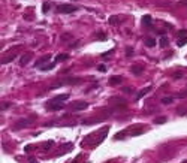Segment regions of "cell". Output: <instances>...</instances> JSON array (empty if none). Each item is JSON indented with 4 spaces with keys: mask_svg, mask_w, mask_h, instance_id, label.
Instances as JSON below:
<instances>
[{
    "mask_svg": "<svg viewBox=\"0 0 187 163\" xmlns=\"http://www.w3.org/2000/svg\"><path fill=\"white\" fill-rule=\"evenodd\" d=\"M35 123V117H29V118H19L15 124H14V130H19V129H24L29 127Z\"/></svg>",
    "mask_w": 187,
    "mask_h": 163,
    "instance_id": "1",
    "label": "cell"
},
{
    "mask_svg": "<svg viewBox=\"0 0 187 163\" xmlns=\"http://www.w3.org/2000/svg\"><path fill=\"white\" fill-rule=\"evenodd\" d=\"M57 11H58L60 14H72V12H75V11H77V8H75L74 5L64 3V5H60V6L57 8Z\"/></svg>",
    "mask_w": 187,
    "mask_h": 163,
    "instance_id": "2",
    "label": "cell"
},
{
    "mask_svg": "<svg viewBox=\"0 0 187 163\" xmlns=\"http://www.w3.org/2000/svg\"><path fill=\"white\" fill-rule=\"evenodd\" d=\"M46 109L48 111H60L63 109V103L61 102H48V105H46Z\"/></svg>",
    "mask_w": 187,
    "mask_h": 163,
    "instance_id": "3",
    "label": "cell"
},
{
    "mask_svg": "<svg viewBox=\"0 0 187 163\" xmlns=\"http://www.w3.org/2000/svg\"><path fill=\"white\" fill-rule=\"evenodd\" d=\"M109 103H111V105H115V106H123V105H126L127 102H126V99H123V97H112V99H109Z\"/></svg>",
    "mask_w": 187,
    "mask_h": 163,
    "instance_id": "4",
    "label": "cell"
},
{
    "mask_svg": "<svg viewBox=\"0 0 187 163\" xmlns=\"http://www.w3.org/2000/svg\"><path fill=\"white\" fill-rule=\"evenodd\" d=\"M71 106H72L74 111H82V109H87L88 103H87V102H75V103H72Z\"/></svg>",
    "mask_w": 187,
    "mask_h": 163,
    "instance_id": "5",
    "label": "cell"
},
{
    "mask_svg": "<svg viewBox=\"0 0 187 163\" xmlns=\"http://www.w3.org/2000/svg\"><path fill=\"white\" fill-rule=\"evenodd\" d=\"M130 71H132L133 75H141L142 71H144V66H142V64H133V66L130 67Z\"/></svg>",
    "mask_w": 187,
    "mask_h": 163,
    "instance_id": "6",
    "label": "cell"
},
{
    "mask_svg": "<svg viewBox=\"0 0 187 163\" xmlns=\"http://www.w3.org/2000/svg\"><path fill=\"white\" fill-rule=\"evenodd\" d=\"M32 57H33V54H32V53H26L24 56L21 57V60H19V64H21V66H26V64H27V63L32 60Z\"/></svg>",
    "mask_w": 187,
    "mask_h": 163,
    "instance_id": "7",
    "label": "cell"
},
{
    "mask_svg": "<svg viewBox=\"0 0 187 163\" xmlns=\"http://www.w3.org/2000/svg\"><path fill=\"white\" fill-rule=\"evenodd\" d=\"M120 82H123V76H120V75H114V76L109 78V84L111 85H117Z\"/></svg>",
    "mask_w": 187,
    "mask_h": 163,
    "instance_id": "8",
    "label": "cell"
},
{
    "mask_svg": "<svg viewBox=\"0 0 187 163\" xmlns=\"http://www.w3.org/2000/svg\"><path fill=\"white\" fill-rule=\"evenodd\" d=\"M69 97H71V94H69V93H63V94L56 96V97L53 99V102H64V100H67Z\"/></svg>",
    "mask_w": 187,
    "mask_h": 163,
    "instance_id": "9",
    "label": "cell"
},
{
    "mask_svg": "<svg viewBox=\"0 0 187 163\" xmlns=\"http://www.w3.org/2000/svg\"><path fill=\"white\" fill-rule=\"evenodd\" d=\"M150 91H151V87H145V88H142V90H141V91H139L138 94H136V97H135V99H136V100L142 99V97L147 94V93H150Z\"/></svg>",
    "mask_w": 187,
    "mask_h": 163,
    "instance_id": "10",
    "label": "cell"
},
{
    "mask_svg": "<svg viewBox=\"0 0 187 163\" xmlns=\"http://www.w3.org/2000/svg\"><path fill=\"white\" fill-rule=\"evenodd\" d=\"M50 58H51V56H45V57H42L40 60H38V61L35 63V66H36V67H43V66H45V63L48 61Z\"/></svg>",
    "mask_w": 187,
    "mask_h": 163,
    "instance_id": "11",
    "label": "cell"
},
{
    "mask_svg": "<svg viewBox=\"0 0 187 163\" xmlns=\"http://www.w3.org/2000/svg\"><path fill=\"white\" fill-rule=\"evenodd\" d=\"M120 17L118 15H112V17H109V24H112V26H117L120 22Z\"/></svg>",
    "mask_w": 187,
    "mask_h": 163,
    "instance_id": "12",
    "label": "cell"
},
{
    "mask_svg": "<svg viewBox=\"0 0 187 163\" xmlns=\"http://www.w3.org/2000/svg\"><path fill=\"white\" fill-rule=\"evenodd\" d=\"M15 56H17V54H15ZM15 56H14V54H11V56L3 57V58H2V64H8V63H11V61L15 58Z\"/></svg>",
    "mask_w": 187,
    "mask_h": 163,
    "instance_id": "13",
    "label": "cell"
},
{
    "mask_svg": "<svg viewBox=\"0 0 187 163\" xmlns=\"http://www.w3.org/2000/svg\"><path fill=\"white\" fill-rule=\"evenodd\" d=\"M159 43H160L162 48H166V46H168V38H166V36H162V38L159 39Z\"/></svg>",
    "mask_w": 187,
    "mask_h": 163,
    "instance_id": "14",
    "label": "cell"
},
{
    "mask_svg": "<svg viewBox=\"0 0 187 163\" xmlns=\"http://www.w3.org/2000/svg\"><path fill=\"white\" fill-rule=\"evenodd\" d=\"M56 67V63H50V64H45L43 67H40L43 72H48V71H53V69Z\"/></svg>",
    "mask_w": 187,
    "mask_h": 163,
    "instance_id": "15",
    "label": "cell"
},
{
    "mask_svg": "<svg viewBox=\"0 0 187 163\" xmlns=\"http://www.w3.org/2000/svg\"><path fill=\"white\" fill-rule=\"evenodd\" d=\"M67 58H69V54H58L57 58H56V61H64Z\"/></svg>",
    "mask_w": 187,
    "mask_h": 163,
    "instance_id": "16",
    "label": "cell"
},
{
    "mask_svg": "<svg viewBox=\"0 0 187 163\" xmlns=\"http://www.w3.org/2000/svg\"><path fill=\"white\" fill-rule=\"evenodd\" d=\"M145 45H148V46H156V40H154L153 38H147V39H145Z\"/></svg>",
    "mask_w": 187,
    "mask_h": 163,
    "instance_id": "17",
    "label": "cell"
},
{
    "mask_svg": "<svg viewBox=\"0 0 187 163\" xmlns=\"http://www.w3.org/2000/svg\"><path fill=\"white\" fill-rule=\"evenodd\" d=\"M142 21H144V24L151 26V17H150V15H144V17H142Z\"/></svg>",
    "mask_w": 187,
    "mask_h": 163,
    "instance_id": "18",
    "label": "cell"
},
{
    "mask_svg": "<svg viewBox=\"0 0 187 163\" xmlns=\"http://www.w3.org/2000/svg\"><path fill=\"white\" fill-rule=\"evenodd\" d=\"M186 43H187V36H186V38H180V39L177 40V45H178V46H183V45H186Z\"/></svg>",
    "mask_w": 187,
    "mask_h": 163,
    "instance_id": "19",
    "label": "cell"
},
{
    "mask_svg": "<svg viewBox=\"0 0 187 163\" xmlns=\"http://www.w3.org/2000/svg\"><path fill=\"white\" fill-rule=\"evenodd\" d=\"M51 147H54V142H53V141H46V142L43 144V150H50Z\"/></svg>",
    "mask_w": 187,
    "mask_h": 163,
    "instance_id": "20",
    "label": "cell"
},
{
    "mask_svg": "<svg viewBox=\"0 0 187 163\" xmlns=\"http://www.w3.org/2000/svg\"><path fill=\"white\" fill-rule=\"evenodd\" d=\"M172 100H174L172 97H163L162 99V103L163 105H169V103H172Z\"/></svg>",
    "mask_w": 187,
    "mask_h": 163,
    "instance_id": "21",
    "label": "cell"
},
{
    "mask_svg": "<svg viewBox=\"0 0 187 163\" xmlns=\"http://www.w3.org/2000/svg\"><path fill=\"white\" fill-rule=\"evenodd\" d=\"M154 123H156V124H159V123H160V124H162V123H166V118H165V117H160V118L154 120Z\"/></svg>",
    "mask_w": 187,
    "mask_h": 163,
    "instance_id": "22",
    "label": "cell"
},
{
    "mask_svg": "<svg viewBox=\"0 0 187 163\" xmlns=\"http://www.w3.org/2000/svg\"><path fill=\"white\" fill-rule=\"evenodd\" d=\"M48 9H50V3H48V2H45L43 6H42V11H43V12H48Z\"/></svg>",
    "mask_w": 187,
    "mask_h": 163,
    "instance_id": "23",
    "label": "cell"
},
{
    "mask_svg": "<svg viewBox=\"0 0 187 163\" xmlns=\"http://www.w3.org/2000/svg\"><path fill=\"white\" fill-rule=\"evenodd\" d=\"M124 136H126V135H124L123 132H120V133H117V135H115V139H121V138H124Z\"/></svg>",
    "mask_w": 187,
    "mask_h": 163,
    "instance_id": "24",
    "label": "cell"
},
{
    "mask_svg": "<svg viewBox=\"0 0 187 163\" xmlns=\"http://www.w3.org/2000/svg\"><path fill=\"white\" fill-rule=\"evenodd\" d=\"M126 54H127V56H129V57H130V56H132V54H133V50H132V48H130V46H127V50H126Z\"/></svg>",
    "mask_w": 187,
    "mask_h": 163,
    "instance_id": "25",
    "label": "cell"
},
{
    "mask_svg": "<svg viewBox=\"0 0 187 163\" xmlns=\"http://www.w3.org/2000/svg\"><path fill=\"white\" fill-rule=\"evenodd\" d=\"M123 91H124V93H133V90H132L130 87H123Z\"/></svg>",
    "mask_w": 187,
    "mask_h": 163,
    "instance_id": "26",
    "label": "cell"
},
{
    "mask_svg": "<svg viewBox=\"0 0 187 163\" xmlns=\"http://www.w3.org/2000/svg\"><path fill=\"white\" fill-rule=\"evenodd\" d=\"M183 76V72H175L174 74V78H181Z\"/></svg>",
    "mask_w": 187,
    "mask_h": 163,
    "instance_id": "27",
    "label": "cell"
},
{
    "mask_svg": "<svg viewBox=\"0 0 187 163\" xmlns=\"http://www.w3.org/2000/svg\"><path fill=\"white\" fill-rule=\"evenodd\" d=\"M99 71H100V72H105V71H106V67H105V64H100V66H99Z\"/></svg>",
    "mask_w": 187,
    "mask_h": 163,
    "instance_id": "28",
    "label": "cell"
},
{
    "mask_svg": "<svg viewBox=\"0 0 187 163\" xmlns=\"http://www.w3.org/2000/svg\"><path fill=\"white\" fill-rule=\"evenodd\" d=\"M9 108V103H2V111L3 109H8Z\"/></svg>",
    "mask_w": 187,
    "mask_h": 163,
    "instance_id": "29",
    "label": "cell"
},
{
    "mask_svg": "<svg viewBox=\"0 0 187 163\" xmlns=\"http://www.w3.org/2000/svg\"><path fill=\"white\" fill-rule=\"evenodd\" d=\"M29 162H30V163H39V162H38L35 157H30V159H29Z\"/></svg>",
    "mask_w": 187,
    "mask_h": 163,
    "instance_id": "30",
    "label": "cell"
},
{
    "mask_svg": "<svg viewBox=\"0 0 187 163\" xmlns=\"http://www.w3.org/2000/svg\"><path fill=\"white\" fill-rule=\"evenodd\" d=\"M178 35H180V36H187V30H183V32H180Z\"/></svg>",
    "mask_w": 187,
    "mask_h": 163,
    "instance_id": "31",
    "label": "cell"
},
{
    "mask_svg": "<svg viewBox=\"0 0 187 163\" xmlns=\"http://www.w3.org/2000/svg\"><path fill=\"white\" fill-rule=\"evenodd\" d=\"M24 150H26V153H27V151H32V150H33V147H32V145H27Z\"/></svg>",
    "mask_w": 187,
    "mask_h": 163,
    "instance_id": "32",
    "label": "cell"
},
{
    "mask_svg": "<svg viewBox=\"0 0 187 163\" xmlns=\"http://www.w3.org/2000/svg\"><path fill=\"white\" fill-rule=\"evenodd\" d=\"M180 3L184 5V6H187V0H180Z\"/></svg>",
    "mask_w": 187,
    "mask_h": 163,
    "instance_id": "33",
    "label": "cell"
}]
</instances>
